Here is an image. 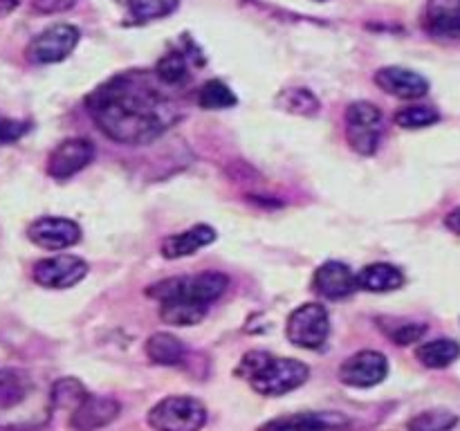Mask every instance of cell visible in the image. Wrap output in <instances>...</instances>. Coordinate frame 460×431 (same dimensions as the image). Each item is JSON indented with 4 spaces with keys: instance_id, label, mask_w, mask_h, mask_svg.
<instances>
[{
    "instance_id": "25",
    "label": "cell",
    "mask_w": 460,
    "mask_h": 431,
    "mask_svg": "<svg viewBox=\"0 0 460 431\" xmlns=\"http://www.w3.org/2000/svg\"><path fill=\"white\" fill-rule=\"evenodd\" d=\"M395 124L400 128L407 130H418L427 128V126H434L440 121V112L436 110L434 106H422V103H416V106H404L395 112Z\"/></svg>"
},
{
    "instance_id": "11",
    "label": "cell",
    "mask_w": 460,
    "mask_h": 431,
    "mask_svg": "<svg viewBox=\"0 0 460 431\" xmlns=\"http://www.w3.org/2000/svg\"><path fill=\"white\" fill-rule=\"evenodd\" d=\"M27 238L43 250L58 251L81 241V227L70 218L43 216L27 227Z\"/></svg>"
},
{
    "instance_id": "23",
    "label": "cell",
    "mask_w": 460,
    "mask_h": 431,
    "mask_svg": "<svg viewBox=\"0 0 460 431\" xmlns=\"http://www.w3.org/2000/svg\"><path fill=\"white\" fill-rule=\"evenodd\" d=\"M49 395H52L54 409H72L75 411L90 393L75 377H61L49 386Z\"/></svg>"
},
{
    "instance_id": "29",
    "label": "cell",
    "mask_w": 460,
    "mask_h": 431,
    "mask_svg": "<svg viewBox=\"0 0 460 431\" xmlns=\"http://www.w3.org/2000/svg\"><path fill=\"white\" fill-rule=\"evenodd\" d=\"M427 323H400L394 332H391V339L400 346H409V344H416L420 341L422 337L427 335Z\"/></svg>"
},
{
    "instance_id": "17",
    "label": "cell",
    "mask_w": 460,
    "mask_h": 431,
    "mask_svg": "<svg viewBox=\"0 0 460 431\" xmlns=\"http://www.w3.org/2000/svg\"><path fill=\"white\" fill-rule=\"evenodd\" d=\"M425 30L440 39H458L460 0H429L425 12Z\"/></svg>"
},
{
    "instance_id": "14",
    "label": "cell",
    "mask_w": 460,
    "mask_h": 431,
    "mask_svg": "<svg viewBox=\"0 0 460 431\" xmlns=\"http://www.w3.org/2000/svg\"><path fill=\"white\" fill-rule=\"evenodd\" d=\"M376 84L386 94L398 99H420L429 92V81L416 70L402 66H386L376 72Z\"/></svg>"
},
{
    "instance_id": "8",
    "label": "cell",
    "mask_w": 460,
    "mask_h": 431,
    "mask_svg": "<svg viewBox=\"0 0 460 431\" xmlns=\"http://www.w3.org/2000/svg\"><path fill=\"white\" fill-rule=\"evenodd\" d=\"M79 30L70 22H58V25L48 27L40 31L39 36L30 40L27 45V58L39 66H48V63H58L76 48L79 43Z\"/></svg>"
},
{
    "instance_id": "7",
    "label": "cell",
    "mask_w": 460,
    "mask_h": 431,
    "mask_svg": "<svg viewBox=\"0 0 460 431\" xmlns=\"http://www.w3.org/2000/svg\"><path fill=\"white\" fill-rule=\"evenodd\" d=\"M288 339L305 350H319L331 335V317L322 303H304L288 317Z\"/></svg>"
},
{
    "instance_id": "2",
    "label": "cell",
    "mask_w": 460,
    "mask_h": 431,
    "mask_svg": "<svg viewBox=\"0 0 460 431\" xmlns=\"http://www.w3.org/2000/svg\"><path fill=\"white\" fill-rule=\"evenodd\" d=\"M229 287L227 274L200 272L193 277H171L148 286L146 295L160 303L162 321L169 326H196L207 310Z\"/></svg>"
},
{
    "instance_id": "19",
    "label": "cell",
    "mask_w": 460,
    "mask_h": 431,
    "mask_svg": "<svg viewBox=\"0 0 460 431\" xmlns=\"http://www.w3.org/2000/svg\"><path fill=\"white\" fill-rule=\"evenodd\" d=\"M404 286L402 269L391 263H371L358 272V287L367 292H394Z\"/></svg>"
},
{
    "instance_id": "21",
    "label": "cell",
    "mask_w": 460,
    "mask_h": 431,
    "mask_svg": "<svg viewBox=\"0 0 460 431\" xmlns=\"http://www.w3.org/2000/svg\"><path fill=\"white\" fill-rule=\"evenodd\" d=\"M416 357L427 368H447L460 357V344L456 339H447V337L425 341V344L418 346Z\"/></svg>"
},
{
    "instance_id": "31",
    "label": "cell",
    "mask_w": 460,
    "mask_h": 431,
    "mask_svg": "<svg viewBox=\"0 0 460 431\" xmlns=\"http://www.w3.org/2000/svg\"><path fill=\"white\" fill-rule=\"evenodd\" d=\"M76 4V0H34L31 7L40 13H61L67 12Z\"/></svg>"
},
{
    "instance_id": "6",
    "label": "cell",
    "mask_w": 460,
    "mask_h": 431,
    "mask_svg": "<svg viewBox=\"0 0 460 431\" xmlns=\"http://www.w3.org/2000/svg\"><path fill=\"white\" fill-rule=\"evenodd\" d=\"M385 135V117L371 101H353L346 108V139L364 157L376 155Z\"/></svg>"
},
{
    "instance_id": "1",
    "label": "cell",
    "mask_w": 460,
    "mask_h": 431,
    "mask_svg": "<svg viewBox=\"0 0 460 431\" xmlns=\"http://www.w3.org/2000/svg\"><path fill=\"white\" fill-rule=\"evenodd\" d=\"M93 119L119 144H148L160 137L178 110L144 72L112 76L85 99Z\"/></svg>"
},
{
    "instance_id": "28",
    "label": "cell",
    "mask_w": 460,
    "mask_h": 431,
    "mask_svg": "<svg viewBox=\"0 0 460 431\" xmlns=\"http://www.w3.org/2000/svg\"><path fill=\"white\" fill-rule=\"evenodd\" d=\"M279 101L283 103V108L296 115H317L319 112V101L310 90L305 88H292L279 97Z\"/></svg>"
},
{
    "instance_id": "15",
    "label": "cell",
    "mask_w": 460,
    "mask_h": 431,
    "mask_svg": "<svg viewBox=\"0 0 460 431\" xmlns=\"http://www.w3.org/2000/svg\"><path fill=\"white\" fill-rule=\"evenodd\" d=\"M313 287L323 299H346L358 290V274L340 260H328L314 272Z\"/></svg>"
},
{
    "instance_id": "27",
    "label": "cell",
    "mask_w": 460,
    "mask_h": 431,
    "mask_svg": "<svg viewBox=\"0 0 460 431\" xmlns=\"http://www.w3.org/2000/svg\"><path fill=\"white\" fill-rule=\"evenodd\" d=\"M128 3L130 18L139 22L164 18L178 9L180 0H126Z\"/></svg>"
},
{
    "instance_id": "9",
    "label": "cell",
    "mask_w": 460,
    "mask_h": 431,
    "mask_svg": "<svg viewBox=\"0 0 460 431\" xmlns=\"http://www.w3.org/2000/svg\"><path fill=\"white\" fill-rule=\"evenodd\" d=\"M85 274H88V263L72 254L49 256V259L34 263V269H31L34 281L49 290H66V287L76 286L79 281H84Z\"/></svg>"
},
{
    "instance_id": "12",
    "label": "cell",
    "mask_w": 460,
    "mask_h": 431,
    "mask_svg": "<svg viewBox=\"0 0 460 431\" xmlns=\"http://www.w3.org/2000/svg\"><path fill=\"white\" fill-rule=\"evenodd\" d=\"M94 160V146L90 139L72 137L58 144L48 157V173L54 180H67L84 171Z\"/></svg>"
},
{
    "instance_id": "22",
    "label": "cell",
    "mask_w": 460,
    "mask_h": 431,
    "mask_svg": "<svg viewBox=\"0 0 460 431\" xmlns=\"http://www.w3.org/2000/svg\"><path fill=\"white\" fill-rule=\"evenodd\" d=\"M236 103L238 99L234 90L220 79L207 81L198 90V106L205 108V110H225V108H232Z\"/></svg>"
},
{
    "instance_id": "13",
    "label": "cell",
    "mask_w": 460,
    "mask_h": 431,
    "mask_svg": "<svg viewBox=\"0 0 460 431\" xmlns=\"http://www.w3.org/2000/svg\"><path fill=\"white\" fill-rule=\"evenodd\" d=\"M121 411V404L111 395H93L90 393L79 407L72 411L70 427L75 431H97L108 427Z\"/></svg>"
},
{
    "instance_id": "4",
    "label": "cell",
    "mask_w": 460,
    "mask_h": 431,
    "mask_svg": "<svg viewBox=\"0 0 460 431\" xmlns=\"http://www.w3.org/2000/svg\"><path fill=\"white\" fill-rule=\"evenodd\" d=\"M238 375L250 382L252 389L268 398H279L305 384L310 368L292 357H274L265 350H252L241 359Z\"/></svg>"
},
{
    "instance_id": "33",
    "label": "cell",
    "mask_w": 460,
    "mask_h": 431,
    "mask_svg": "<svg viewBox=\"0 0 460 431\" xmlns=\"http://www.w3.org/2000/svg\"><path fill=\"white\" fill-rule=\"evenodd\" d=\"M317 3H323V0H317Z\"/></svg>"
},
{
    "instance_id": "3",
    "label": "cell",
    "mask_w": 460,
    "mask_h": 431,
    "mask_svg": "<svg viewBox=\"0 0 460 431\" xmlns=\"http://www.w3.org/2000/svg\"><path fill=\"white\" fill-rule=\"evenodd\" d=\"M52 395L21 368H0V427L3 429H36L52 413Z\"/></svg>"
},
{
    "instance_id": "24",
    "label": "cell",
    "mask_w": 460,
    "mask_h": 431,
    "mask_svg": "<svg viewBox=\"0 0 460 431\" xmlns=\"http://www.w3.org/2000/svg\"><path fill=\"white\" fill-rule=\"evenodd\" d=\"M458 425L456 413L447 411V409H431V411H422L413 416L407 422L409 431H452Z\"/></svg>"
},
{
    "instance_id": "32",
    "label": "cell",
    "mask_w": 460,
    "mask_h": 431,
    "mask_svg": "<svg viewBox=\"0 0 460 431\" xmlns=\"http://www.w3.org/2000/svg\"><path fill=\"white\" fill-rule=\"evenodd\" d=\"M445 224H447L449 232L458 233L460 236V207H456V209L449 211V214L445 216Z\"/></svg>"
},
{
    "instance_id": "10",
    "label": "cell",
    "mask_w": 460,
    "mask_h": 431,
    "mask_svg": "<svg viewBox=\"0 0 460 431\" xmlns=\"http://www.w3.org/2000/svg\"><path fill=\"white\" fill-rule=\"evenodd\" d=\"M389 373V362L377 350H359L350 355L340 366V380L355 389H371V386L385 382Z\"/></svg>"
},
{
    "instance_id": "18",
    "label": "cell",
    "mask_w": 460,
    "mask_h": 431,
    "mask_svg": "<svg viewBox=\"0 0 460 431\" xmlns=\"http://www.w3.org/2000/svg\"><path fill=\"white\" fill-rule=\"evenodd\" d=\"M216 241V229L209 224H196L182 233H173L162 241V256L169 260L184 259V256L196 254L202 247L211 245Z\"/></svg>"
},
{
    "instance_id": "20",
    "label": "cell",
    "mask_w": 460,
    "mask_h": 431,
    "mask_svg": "<svg viewBox=\"0 0 460 431\" xmlns=\"http://www.w3.org/2000/svg\"><path fill=\"white\" fill-rule=\"evenodd\" d=\"M146 355L160 366H178L187 357V346L171 332H155L146 339Z\"/></svg>"
},
{
    "instance_id": "30",
    "label": "cell",
    "mask_w": 460,
    "mask_h": 431,
    "mask_svg": "<svg viewBox=\"0 0 460 431\" xmlns=\"http://www.w3.org/2000/svg\"><path fill=\"white\" fill-rule=\"evenodd\" d=\"M30 130V124L16 119H0V146L13 144Z\"/></svg>"
},
{
    "instance_id": "26",
    "label": "cell",
    "mask_w": 460,
    "mask_h": 431,
    "mask_svg": "<svg viewBox=\"0 0 460 431\" xmlns=\"http://www.w3.org/2000/svg\"><path fill=\"white\" fill-rule=\"evenodd\" d=\"M155 76L166 85H182L189 79L187 57L182 52H166L157 61Z\"/></svg>"
},
{
    "instance_id": "5",
    "label": "cell",
    "mask_w": 460,
    "mask_h": 431,
    "mask_svg": "<svg viewBox=\"0 0 460 431\" xmlns=\"http://www.w3.org/2000/svg\"><path fill=\"white\" fill-rule=\"evenodd\" d=\"M207 409L191 395H169L148 411V425L155 431H200Z\"/></svg>"
},
{
    "instance_id": "16",
    "label": "cell",
    "mask_w": 460,
    "mask_h": 431,
    "mask_svg": "<svg viewBox=\"0 0 460 431\" xmlns=\"http://www.w3.org/2000/svg\"><path fill=\"white\" fill-rule=\"evenodd\" d=\"M349 420L341 413H295V416L277 418L261 427V431H341Z\"/></svg>"
}]
</instances>
